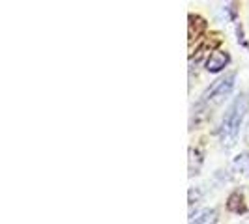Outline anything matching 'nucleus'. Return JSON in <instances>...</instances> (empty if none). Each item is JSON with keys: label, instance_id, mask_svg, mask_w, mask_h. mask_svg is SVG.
Returning <instances> with one entry per match:
<instances>
[{"label": "nucleus", "instance_id": "1", "mask_svg": "<svg viewBox=\"0 0 249 224\" xmlns=\"http://www.w3.org/2000/svg\"><path fill=\"white\" fill-rule=\"evenodd\" d=\"M249 109V96L248 94H242L238 96L234 103L231 105V109L227 111L223 118V124H221V140L227 146H232L234 140H236L238 129H240V124L246 116V112Z\"/></svg>", "mask_w": 249, "mask_h": 224}, {"label": "nucleus", "instance_id": "4", "mask_svg": "<svg viewBox=\"0 0 249 224\" xmlns=\"http://www.w3.org/2000/svg\"><path fill=\"white\" fill-rule=\"evenodd\" d=\"M204 28H206L204 19H200L199 15H189V41L197 39L204 32Z\"/></svg>", "mask_w": 249, "mask_h": 224}, {"label": "nucleus", "instance_id": "6", "mask_svg": "<svg viewBox=\"0 0 249 224\" xmlns=\"http://www.w3.org/2000/svg\"><path fill=\"white\" fill-rule=\"evenodd\" d=\"M234 168L238 174L249 176V153H242L234 159Z\"/></svg>", "mask_w": 249, "mask_h": 224}, {"label": "nucleus", "instance_id": "2", "mask_svg": "<svg viewBox=\"0 0 249 224\" xmlns=\"http://www.w3.org/2000/svg\"><path fill=\"white\" fill-rule=\"evenodd\" d=\"M234 73H229L227 77L223 79H219L212 88H210V92L204 96V99H202V105H206V107H210V105H219L221 101L229 96V92L232 90V84H234Z\"/></svg>", "mask_w": 249, "mask_h": 224}, {"label": "nucleus", "instance_id": "7", "mask_svg": "<svg viewBox=\"0 0 249 224\" xmlns=\"http://www.w3.org/2000/svg\"><path fill=\"white\" fill-rule=\"evenodd\" d=\"M191 221H195V223H215V211L206 209V211L199 213L197 217H193Z\"/></svg>", "mask_w": 249, "mask_h": 224}, {"label": "nucleus", "instance_id": "3", "mask_svg": "<svg viewBox=\"0 0 249 224\" xmlns=\"http://www.w3.org/2000/svg\"><path fill=\"white\" fill-rule=\"evenodd\" d=\"M229 62V54L223 52V50H215L210 54V58H208V62H206V69L210 71V73H217V71H221L225 65Z\"/></svg>", "mask_w": 249, "mask_h": 224}, {"label": "nucleus", "instance_id": "5", "mask_svg": "<svg viewBox=\"0 0 249 224\" xmlns=\"http://www.w3.org/2000/svg\"><path fill=\"white\" fill-rule=\"evenodd\" d=\"M227 208H229L232 213H244L246 209H248L246 204H244V196H242L240 192H232V194H231Z\"/></svg>", "mask_w": 249, "mask_h": 224}]
</instances>
